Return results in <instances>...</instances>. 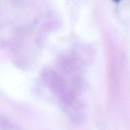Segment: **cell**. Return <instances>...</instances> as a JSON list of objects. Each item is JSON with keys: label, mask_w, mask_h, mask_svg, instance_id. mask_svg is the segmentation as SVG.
<instances>
[{"label": "cell", "mask_w": 130, "mask_h": 130, "mask_svg": "<svg viewBox=\"0 0 130 130\" xmlns=\"http://www.w3.org/2000/svg\"><path fill=\"white\" fill-rule=\"evenodd\" d=\"M11 123L7 118L0 116V130H8Z\"/></svg>", "instance_id": "2"}, {"label": "cell", "mask_w": 130, "mask_h": 130, "mask_svg": "<svg viewBox=\"0 0 130 130\" xmlns=\"http://www.w3.org/2000/svg\"><path fill=\"white\" fill-rule=\"evenodd\" d=\"M42 77L59 96L67 88L62 77L53 71L49 69L44 70L42 73Z\"/></svg>", "instance_id": "1"}, {"label": "cell", "mask_w": 130, "mask_h": 130, "mask_svg": "<svg viewBox=\"0 0 130 130\" xmlns=\"http://www.w3.org/2000/svg\"><path fill=\"white\" fill-rule=\"evenodd\" d=\"M8 130H22L21 127L15 123H11Z\"/></svg>", "instance_id": "3"}, {"label": "cell", "mask_w": 130, "mask_h": 130, "mask_svg": "<svg viewBox=\"0 0 130 130\" xmlns=\"http://www.w3.org/2000/svg\"><path fill=\"white\" fill-rule=\"evenodd\" d=\"M113 2H115V3H118L119 2H120L121 0H112Z\"/></svg>", "instance_id": "4"}]
</instances>
